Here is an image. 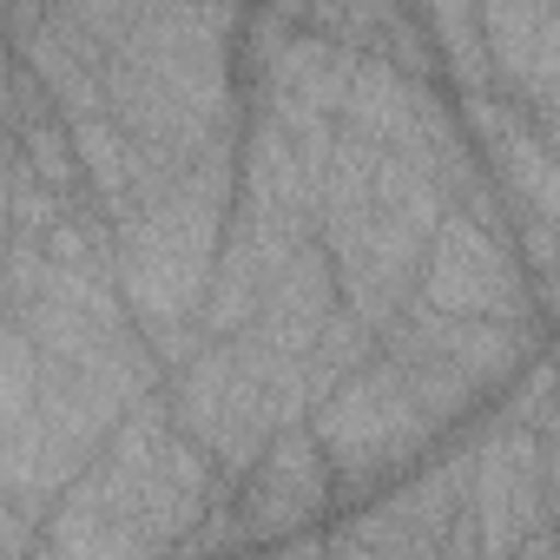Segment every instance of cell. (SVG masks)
Returning <instances> with one entry per match:
<instances>
[{
	"label": "cell",
	"instance_id": "obj_13",
	"mask_svg": "<svg viewBox=\"0 0 560 560\" xmlns=\"http://www.w3.org/2000/svg\"><path fill=\"white\" fill-rule=\"evenodd\" d=\"M244 560H264V553H244Z\"/></svg>",
	"mask_w": 560,
	"mask_h": 560
},
{
	"label": "cell",
	"instance_id": "obj_10",
	"mask_svg": "<svg viewBox=\"0 0 560 560\" xmlns=\"http://www.w3.org/2000/svg\"><path fill=\"white\" fill-rule=\"evenodd\" d=\"M383 357V343H376V330L363 324V317H350V311H337L330 317V330L317 337V350H311V363H304V376H311V409L324 402V396H337L357 370H370Z\"/></svg>",
	"mask_w": 560,
	"mask_h": 560
},
{
	"label": "cell",
	"instance_id": "obj_9",
	"mask_svg": "<svg viewBox=\"0 0 560 560\" xmlns=\"http://www.w3.org/2000/svg\"><path fill=\"white\" fill-rule=\"evenodd\" d=\"M422 27L442 54V80L455 100L494 93V60H488V34H481V8H422Z\"/></svg>",
	"mask_w": 560,
	"mask_h": 560
},
{
	"label": "cell",
	"instance_id": "obj_6",
	"mask_svg": "<svg viewBox=\"0 0 560 560\" xmlns=\"http://www.w3.org/2000/svg\"><path fill=\"white\" fill-rule=\"evenodd\" d=\"M343 311V291H337V264H330V250H324V237L317 244H304L284 270L264 284V311H257V343L264 350H277V357H291V363H311V350H317V337L330 330V317Z\"/></svg>",
	"mask_w": 560,
	"mask_h": 560
},
{
	"label": "cell",
	"instance_id": "obj_8",
	"mask_svg": "<svg viewBox=\"0 0 560 560\" xmlns=\"http://www.w3.org/2000/svg\"><path fill=\"white\" fill-rule=\"evenodd\" d=\"M40 540H47L60 560H172L139 521H126V514H113V508H100V501H86V494H73V488L47 508Z\"/></svg>",
	"mask_w": 560,
	"mask_h": 560
},
{
	"label": "cell",
	"instance_id": "obj_5",
	"mask_svg": "<svg viewBox=\"0 0 560 560\" xmlns=\"http://www.w3.org/2000/svg\"><path fill=\"white\" fill-rule=\"evenodd\" d=\"M237 521L250 527V540H291V534H317V521L337 508V475L330 455L317 448L311 429H284L270 442V455L237 481Z\"/></svg>",
	"mask_w": 560,
	"mask_h": 560
},
{
	"label": "cell",
	"instance_id": "obj_7",
	"mask_svg": "<svg viewBox=\"0 0 560 560\" xmlns=\"http://www.w3.org/2000/svg\"><path fill=\"white\" fill-rule=\"evenodd\" d=\"M494 93L514 106H534L560 86V8H481Z\"/></svg>",
	"mask_w": 560,
	"mask_h": 560
},
{
	"label": "cell",
	"instance_id": "obj_3",
	"mask_svg": "<svg viewBox=\"0 0 560 560\" xmlns=\"http://www.w3.org/2000/svg\"><path fill=\"white\" fill-rule=\"evenodd\" d=\"M468 514L481 527L488 560H514L534 534H553L540 481V429L494 416L468 442Z\"/></svg>",
	"mask_w": 560,
	"mask_h": 560
},
{
	"label": "cell",
	"instance_id": "obj_12",
	"mask_svg": "<svg viewBox=\"0 0 560 560\" xmlns=\"http://www.w3.org/2000/svg\"><path fill=\"white\" fill-rule=\"evenodd\" d=\"M34 560H60V553H54V547H47V540H40V553H34Z\"/></svg>",
	"mask_w": 560,
	"mask_h": 560
},
{
	"label": "cell",
	"instance_id": "obj_11",
	"mask_svg": "<svg viewBox=\"0 0 560 560\" xmlns=\"http://www.w3.org/2000/svg\"><path fill=\"white\" fill-rule=\"evenodd\" d=\"M270 560H330V534H324V527H317V534H291V540H277Z\"/></svg>",
	"mask_w": 560,
	"mask_h": 560
},
{
	"label": "cell",
	"instance_id": "obj_4",
	"mask_svg": "<svg viewBox=\"0 0 560 560\" xmlns=\"http://www.w3.org/2000/svg\"><path fill=\"white\" fill-rule=\"evenodd\" d=\"M383 357H442L448 370H462L481 396L514 389L540 357V324H475V317H442L429 304H409L383 337Z\"/></svg>",
	"mask_w": 560,
	"mask_h": 560
},
{
	"label": "cell",
	"instance_id": "obj_2",
	"mask_svg": "<svg viewBox=\"0 0 560 560\" xmlns=\"http://www.w3.org/2000/svg\"><path fill=\"white\" fill-rule=\"evenodd\" d=\"M416 304H429L442 317H475V324H547L540 304H534L527 270L514 257V244L494 237V231H481L462 211H448V224L429 244L422 298Z\"/></svg>",
	"mask_w": 560,
	"mask_h": 560
},
{
	"label": "cell",
	"instance_id": "obj_1",
	"mask_svg": "<svg viewBox=\"0 0 560 560\" xmlns=\"http://www.w3.org/2000/svg\"><path fill=\"white\" fill-rule=\"evenodd\" d=\"M311 435H317V448L330 455L337 501H343V508H363L370 481L389 475V468L422 462V448H429L442 429H435L429 409L416 402L409 376H402L389 357H376L370 370H357L337 396H324V402L311 409Z\"/></svg>",
	"mask_w": 560,
	"mask_h": 560
}]
</instances>
